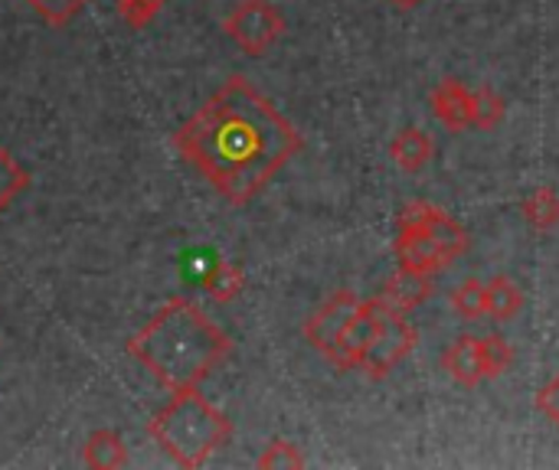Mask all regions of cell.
<instances>
[{
    "label": "cell",
    "mask_w": 559,
    "mask_h": 470,
    "mask_svg": "<svg viewBox=\"0 0 559 470\" xmlns=\"http://www.w3.org/2000/svg\"><path fill=\"white\" fill-rule=\"evenodd\" d=\"M174 144L233 206L255 200L305 147L298 128L246 75H229Z\"/></svg>",
    "instance_id": "1"
},
{
    "label": "cell",
    "mask_w": 559,
    "mask_h": 470,
    "mask_svg": "<svg viewBox=\"0 0 559 470\" xmlns=\"http://www.w3.org/2000/svg\"><path fill=\"white\" fill-rule=\"evenodd\" d=\"M164 389H197L229 353V337L187 298H170L134 337L124 344Z\"/></svg>",
    "instance_id": "2"
},
{
    "label": "cell",
    "mask_w": 559,
    "mask_h": 470,
    "mask_svg": "<svg viewBox=\"0 0 559 470\" xmlns=\"http://www.w3.org/2000/svg\"><path fill=\"white\" fill-rule=\"evenodd\" d=\"M147 435L174 465L197 470L233 438V422L197 386L170 393V402L147 422Z\"/></svg>",
    "instance_id": "3"
},
{
    "label": "cell",
    "mask_w": 559,
    "mask_h": 470,
    "mask_svg": "<svg viewBox=\"0 0 559 470\" xmlns=\"http://www.w3.org/2000/svg\"><path fill=\"white\" fill-rule=\"evenodd\" d=\"M223 29L246 56H262L282 39L285 16L272 0H239L229 10Z\"/></svg>",
    "instance_id": "4"
},
{
    "label": "cell",
    "mask_w": 559,
    "mask_h": 470,
    "mask_svg": "<svg viewBox=\"0 0 559 470\" xmlns=\"http://www.w3.org/2000/svg\"><path fill=\"white\" fill-rule=\"evenodd\" d=\"M416 344H419V330L406 321V314H400V311H393L386 304V311L380 317V327H377V334H373V340H370V347H367V353L360 360V370L370 379L380 383L416 350Z\"/></svg>",
    "instance_id": "5"
},
{
    "label": "cell",
    "mask_w": 559,
    "mask_h": 470,
    "mask_svg": "<svg viewBox=\"0 0 559 470\" xmlns=\"http://www.w3.org/2000/svg\"><path fill=\"white\" fill-rule=\"evenodd\" d=\"M386 311V301L383 298H370V301H360L354 317L347 321V327L341 330L334 350L328 353V360L337 366V370H360V360L380 327V317Z\"/></svg>",
    "instance_id": "6"
},
{
    "label": "cell",
    "mask_w": 559,
    "mask_h": 470,
    "mask_svg": "<svg viewBox=\"0 0 559 470\" xmlns=\"http://www.w3.org/2000/svg\"><path fill=\"white\" fill-rule=\"evenodd\" d=\"M357 304H360V298H357L354 291H337L334 298H328V301L308 317V324H305V340H308L318 353L328 357V353L334 350L341 330H344L347 321L354 317Z\"/></svg>",
    "instance_id": "7"
},
{
    "label": "cell",
    "mask_w": 559,
    "mask_h": 470,
    "mask_svg": "<svg viewBox=\"0 0 559 470\" xmlns=\"http://www.w3.org/2000/svg\"><path fill=\"white\" fill-rule=\"evenodd\" d=\"M396 262L400 268L419 272V275H439L449 268L445 255L439 252L436 239L429 236V229H396Z\"/></svg>",
    "instance_id": "8"
},
{
    "label": "cell",
    "mask_w": 559,
    "mask_h": 470,
    "mask_svg": "<svg viewBox=\"0 0 559 470\" xmlns=\"http://www.w3.org/2000/svg\"><path fill=\"white\" fill-rule=\"evenodd\" d=\"M442 370L449 373L452 383L465 386V389H478L488 376H485V357H481V337L462 334L449 344V350L442 353Z\"/></svg>",
    "instance_id": "9"
},
{
    "label": "cell",
    "mask_w": 559,
    "mask_h": 470,
    "mask_svg": "<svg viewBox=\"0 0 559 470\" xmlns=\"http://www.w3.org/2000/svg\"><path fill=\"white\" fill-rule=\"evenodd\" d=\"M432 111L449 131H468L472 128V88L462 85L459 79H442L432 95Z\"/></svg>",
    "instance_id": "10"
},
{
    "label": "cell",
    "mask_w": 559,
    "mask_h": 470,
    "mask_svg": "<svg viewBox=\"0 0 559 470\" xmlns=\"http://www.w3.org/2000/svg\"><path fill=\"white\" fill-rule=\"evenodd\" d=\"M432 291H436L432 275H419V272H409V268H396V272L386 278L380 298H383L393 311L409 314V311H416L419 304H426V301L432 298Z\"/></svg>",
    "instance_id": "11"
},
{
    "label": "cell",
    "mask_w": 559,
    "mask_h": 470,
    "mask_svg": "<svg viewBox=\"0 0 559 470\" xmlns=\"http://www.w3.org/2000/svg\"><path fill=\"white\" fill-rule=\"evenodd\" d=\"M432 154H436V144L423 128H403L390 144V157L396 160L403 173H419L432 160Z\"/></svg>",
    "instance_id": "12"
},
{
    "label": "cell",
    "mask_w": 559,
    "mask_h": 470,
    "mask_svg": "<svg viewBox=\"0 0 559 470\" xmlns=\"http://www.w3.org/2000/svg\"><path fill=\"white\" fill-rule=\"evenodd\" d=\"M82 461L92 470H118L128 465V448H124V442H121L118 432H111V429H95V432L85 438Z\"/></svg>",
    "instance_id": "13"
},
{
    "label": "cell",
    "mask_w": 559,
    "mask_h": 470,
    "mask_svg": "<svg viewBox=\"0 0 559 470\" xmlns=\"http://www.w3.org/2000/svg\"><path fill=\"white\" fill-rule=\"evenodd\" d=\"M429 236L436 239V245H439V252L445 255V262L449 265H455L465 252H468V232H465V226H459L452 216H445L442 209H432V216H429Z\"/></svg>",
    "instance_id": "14"
},
{
    "label": "cell",
    "mask_w": 559,
    "mask_h": 470,
    "mask_svg": "<svg viewBox=\"0 0 559 470\" xmlns=\"http://www.w3.org/2000/svg\"><path fill=\"white\" fill-rule=\"evenodd\" d=\"M524 308V291L508 275H498L488 281V317L495 321H514Z\"/></svg>",
    "instance_id": "15"
},
{
    "label": "cell",
    "mask_w": 559,
    "mask_h": 470,
    "mask_svg": "<svg viewBox=\"0 0 559 470\" xmlns=\"http://www.w3.org/2000/svg\"><path fill=\"white\" fill-rule=\"evenodd\" d=\"M521 213L527 219L531 229L537 232H550L559 226V196L554 186H537L524 203H521Z\"/></svg>",
    "instance_id": "16"
},
{
    "label": "cell",
    "mask_w": 559,
    "mask_h": 470,
    "mask_svg": "<svg viewBox=\"0 0 559 470\" xmlns=\"http://www.w3.org/2000/svg\"><path fill=\"white\" fill-rule=\"evenodd\" d=\"M452 308L462 321H481L488 314V281L481 278H465L452 291Z\"/></svg>",
    "instance_id": "17"
},
{
    "label": "cell",
    "mask_w": 559,
    "mask_h": 470,
    "mask_svg": "<svg viewBox=\"0 0 559 470\" xmlns=\"http://www.w3.org/2000/svg\"><path fill=\"white\" fill-rule=\"evenodd\" d=\"M246 288V272L233 262H219L210 275H206V294L216 304H229L233 298H239V291Z\"/></svg>",
    "instance_id": "18"
},
{
    "label": "cell",
    "mask_w": 559,
    "mask_h": 470,
    "mask_svg": "<svg viewBox=\"0 0 559 470\" xmlns=\"http://www.w3.org/2000/svg\"><path fill=\"white\" fill-rule=\"evenodd\" d=\"M29 186V173L20 167V160L0 144V213Z\"/></svg>",
    "instance_id": "19"
},
{
    "label": "cell",
    "mask_w": 559,
    "mask_h": 470,
    "mask_svg": "<svg viewBox=\"0 0 559 470\" xmlns=\"http://www.w3.org/2000/svg\"><path fill=\"white\" fill-rule=\"evenodd\" d=\"M504 118V98L491 88H478L472 92V128L478 131H491L498 128Z\"/></svg>",
    "instance_id": "20"
},
{
    "label": "cell",
    "mask_w": 559,
    "mask_h": 470,
    "mask_svg": "<svg viewBox=\"0 0 559 470\" xmlns=\"http://www.w3.org/2000/svg\"><path fill=\"white\" fill-rule=\"evenodd\" d=\"M255 468L262 470H301L305 468V455L298 451V445L285 442V438H275L265 445V451L259 455Z\"/></svg>",
    "instance_id": "21"
},
{
    "label": "cell",
    "mask_w": 559,
    "mask_h": 470,
    "mask_svg": "<svg viewBox=\"0 0 559 470\" xmlns=\"http://www.w3.org/2000/svg\"><path fill=\"white\" fill-rule=\"evenodd\" d=\"M481 357H485V376L488 379H498L511 370L514 363V350L504 337H481Z\"/></svg>",
    "instance_id": "22"
},
{
    "label": "cell",
    "mask_w": 559,
    "mask_h": 470,
    "mask_svg": "<svg viewBox=\"0 0 559 470\" xmlns=\"http://www.w3.org/2000/svg\"><path fill=\"white\" fill-rule=\"evenodd\" d=\"M164 3L167 0H118V13L131 29H144L164 10Z\"/></svg>",
    "instance_id": "23"
},
{
    "label": "cell",
    "mask_w": 559,
    "mask_h": 470,
    "mask_svg": "<svg viewBox=\"0 0 559 470\" xmlns=\"http://www.w3.org/2000/svg\"><path fill=\"white\" fill-rule=\"evenodd\" d=\"M46 23H52V26H66L88 0H26Z\"/></svg>",
    "instance_id": "24"
},
{
    "label": "cell",
    "mask_w": 559,
    "mask_h": 470,
    "mask_svg": "<svg viewBox=\"0 0 559 470\" xmlns=\"http://www.w3.org/2000/svg\"><path fill=\"white\" fill-rule=\"evenodd\" d=\"M537 412H544L559 429V373L537 393Z\"/></svg>",
    "instance_id": "25"
},
{
    "label": "cell",
    "mask_w": 559,
    "mask_h": 470,
    "mask_svg": "<svg viewBox=\"0 0 559 470\" xmlns=\"http://www.w3.org/2000/svg\"><path fill=\"white\" fill-rule=\"evenodd\" d=\"M393 3H396V7H419L423 0H393Z\"/></svg>",
    "instance_id": "26"
}]
</instances>
